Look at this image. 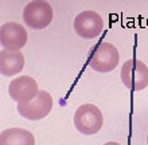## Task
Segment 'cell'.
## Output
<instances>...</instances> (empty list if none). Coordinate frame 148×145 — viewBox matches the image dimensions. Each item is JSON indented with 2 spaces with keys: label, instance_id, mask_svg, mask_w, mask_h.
Segmentation results:
<instances>
[{
  "label": "cell",
  "instance_id": "1",
  "mask_svg": "<svg viewBox=\"0 0 148 145\" xmlns=\"http://www.w3.org/2000/svg\"><path fill=\"white\" fill-rule=\"evenodd\" d=\"M104 124L101 110L96 105L85 103L81 105L74 113V126L79 133L85 136H93L98 133Z\"/></svg>",
  "mask_w": 148,
  "mask_h": 145
},
{
  "label": "cell",
  "instance_id": "2",
  "mask_svg": "<svg viewBox=\"0 0 148 145\" xmlns=\"http://www.w3.org/2000/svg\"><path fill=\"white\" fill-rule=\"evenodd\" d=\"M121 82L129 90L140 91L148 86V67L139 59H129L121 67Z\"/></svg>",
  "mask_w": 148,
  "mask_h": 145
},
{
  "label": "cell",
  "instance_id": "3",
  "mask_svg": "<svg viewBox=\"0 0 148 145\" xmlns=\"http://www.w3.org/2000/svg\"><path fill=\"white\" fill-rule=\"evenodd\" d=\"M53 7L43 0H34L24 7L23 20L32 30H43L53 22Z\"/></svg>",
  "mask_w": 148,
  "mask_h": 145
},
{
  "label": "cell",
  "instance_id": "4",
  "mask_svg": "<svg viewBox=\"0 0 148 145\" xmlns=\"http://www.w3.org/2000/svg\"><path fill=\"white\" fill-rule=\"evenodd\" d=\"M120 62V54L113 44L101 42L89 59V66L97 73H110Z\"/></svg>",
  "mask_w": 148,
  "mask_h": 145
},
{
  "label": "cell",
  "instance_id": "5",
  "mask_svg": "<svg viewBox=\"0 0 148 145\" xmlns=\"http://www.w3.org/2000/svg\"><path fill=\"white\" fill-rule=\"evenodd\" d=\"M53 105L54 101L50 93L39 90V94L32 101L18 103V113L30 121H39L50 114Z\"/></svg>",
  "mask_w": 148,
  "mask_h": 145
},
{
  "label": "cell",
  "instance_id": "6",
  "mask_svg": "<svg viewBox=\"0 0 148 145\" xmlns=\"http://www.w3.org/2000/svg\"><path fill=\"white\" fill-rule=\"evenodd\" d=\"M74 31L82 39H94L104 30V20L96 11H82L79 12L73 23Z\"/></svg>",
  "mask_w": 148,
  "mask_h": 145
},
{
  "label": "cell",
  "instance_id": "7",
  "mask_svg": "<svg viewBox=\"0 0 148 145\" xmlns=\"http://www.w3.org/2000/svg\"><path fill=\"white\" fill-rule=\"evenodd\" d=\"M27 31L16 22H7L0 28V42L5 50L20 51L27 43Z\"/></svg>",
  "mask_w": 148,
  "mask_h": 145
},
{
  "label": "cell",
  "instance_id": "8",
  "mask_svg": "<svg viewBox=\"0 0 148 145\" xmlns=\"http://www.w3.org/2000/svg\"><path fill=\"white\" fill-rule=\"evenodd\" d=\"M8 93H10V97L18 103L30 102L39 94L38 83L32 77L22 75L10 82Z\"/></svg>",
  "mask_w": 148,
  "mask_h": 145
},
{
  "label": "cell",
  "instance_id": "9",
  "mask_svg": "<svg viewBox=\"0 0 148 145\" xmlns=\"http://www.w3.org/2000/svg\"><path fill=\"white\" fill-rule=\"evenodd\" d=\"M24 57L20 51L3 50L0 52V71L5 77H14L23 70Z\"/></svg>",
  "mask_w": 148,
  "mask_h": 145
},
{
  "label": "cell",
  "instance_id": "10",
  "mask_svg": "<svg viewBox=\"0 0 148 145\" xmlns=\"http://www.w3.org/2000/svg\"><path fill=\"white\" fill-rule=\"evenodd\" d=\"M0 145H35V138L27 129L10 128L0 134Z\"/></svg>",
  "mask_w": 148,
  "mask_h": 145
},
{
  "label": "cell",
  "instance_id": "11",
  "mask_svg": "<svg viewBox=\"0 0 148 145\" xmlns=\"http://www.w3.org/2000/svg\"><path fill=\"white\" fill-rule=\"evenodd\" d=\"M104 145H120L119 142H114V141H109V142H105Z\"/></svg>",
  "mask_w": 148,
  "mask_h": 145
},
{
  "label": "cell",
  "instance_id": "12",
  "mask_svg": "<svg viewBox=\"0 0 148 145\" xmlns=\"http://www.w3.org/2000/svg\"><path fill=\"white\" fill-rule=\"evenodd\" d=\"M147 145H148V136H147Z\"/></svg>",
  "mask_w": 148,
  "mask_h": 145
}]
</instances>
